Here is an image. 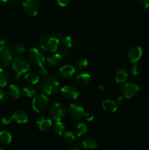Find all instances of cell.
Instances as JSON below:
<instances>
[{"instance_id":"6da1fadb","label":"cell","mask_w":149,"mask_h":150,"mask_svg":"<svg viewBox=\"0 0 149 150\" xmlns=\"http://www.w3.org/2000/svg\"><path fill=\"white\" fill-rule=\"evenodd\" d=\"M28 58L30 62L39 67L41 74L47 76L48 70L45 66V58L42 51L37 48H31L28 53Z\"/></svg>"},{"instance_id":"7a4b0ae2","label":"cell","mask_w":149,"mask_h":150,"mask_svg":"<svg viewBox=\"0 0 149 150\" xmlns=\"http://www.w3.org/2000/svg\"><path fill=\"white\" fill-rule=\"evenodd\" d=\"M59 88V81L53 75L46 76L40 83V89L45 95H52L56 93Z\"/></svg>"},{"instance_id":"3957f363","label":"cell","mask_w":149,"mask_h":150,"mask_svg":"<svg viewBox=\"0 0 149 150\" xmlns=\"http://www.w3.org/2000/svg\"><path fill=\"white\" fill-rule=\"evenodd\" d=\"M39 44L42 50L48 52H56L60 45V40L57 37L51 35H43L39 40Z\"/></svg>"},{"instance_id":"277c9868","label":"cell","mask_w":149,"mask_h":150,"mask_svg":"<svg viewBox=\"0 0 149 150\" xmlns=\"http://www.w3.org/2000/svg\"><path fill=\"white\" fill-rule=\"evenodd\" d=\"M12 67L16 73V77H19L20 75L26 73L30 69V63L23 57H17L13 59Z\"/></svg>"},{"instance_id":"5b68a950","label":"cell","mask_w":149,"mask_h":150,"mask_svg":"<svg viewBox=\"0 0 149 150\" xmlns=\"http://www.w3.org/2000/svg\"><path fill=\"white\" fill-rule=\"evenodd\" d=\"M49 104V99L45 94H38L32 99V109L37 113H41L45 111Z\"/></svg>"},{"instance_id":"8992f818","label":"cell","mask_w":149,"mask_h":150,"mask_svg":"<svg viewBox=\"0 0 149 150\" xmlns=\"http://www.w3.org/2000/svg\"><path fill=\"white\" fill-rule=\"evenodd\" d=\"M67 110L65 107L59 103H55L51 107L49 111V116L53 121H61L65 116Z\"/></svg>"},{"instance_id":"52a82bcc","label":"cell","mask_w":149,"mask_h":150,"mask_svg":"<svg viewBox=\"0 0 149 150\" xmlns=\"http://www.w3.org/2000/svg\"><path fill=\"white\" fill-rule=\"evenodd\" d=\"M121 91L124 98L129 99L134 98L140 92V87L136 83H124L121 85Z\"/></svg>"},{"instance_id":"ba28073f","label":"cell","mask_w":149,"mask_h":150,"mask_svg":"<svg viewBox=\"0 0 149 150\" xmlns=\"http://www.w3.org/2000/svg\"><path fill=\"white\" fill-rule=\"evenodd\" d=\"M67 112L70 118L74 120H80L85 117L84 108L77 104H70L67 109Z\"/></svg>"},{"instance_id":"9c48e42d","label":"cell","mask_w":149,"mask_h":150,"mask_svg":"<svg viewBox=\"0 0 149 150\" xmlns=\"http://www.w3.org/2000/svg\"><path fill=\"white\" fill-rule=\"evenodd\" d=\"M23 7L24 11L31 16H35L37 15L40 7L39 0H24L23 3Z\"/></svg>"},{"instance_id":"30bf717a","label":"cell","mask_w":149,"mask_h":150,"mask_svg":"<svg viewBox=\"0 0 149 150\" xmlns=\"http://www.w3.org/2000/svg\"><path fill=\"white\" fill-rule=\"evenodd\" d=\"M61 92L64 98L70 100H77L80 96V92L78 89L75 86H72V85H65L62 86L61 89Z\"/></svg>"},{"instance_id":"8fae6325","label":"cell","mask_w":149,"mask_h":150,"mask_svg":"<svg viewBox=\"0 0 149 150\" xmlns=\"http://www.w3.org/2000/svg\"><path fill=\"white\" fill-rule=\"evenodd\" d=\"M13 60V53L10 48L0 46V67H7Z\"/></svg>"},{"instance_id":"7c38bea8","label":"cell","mask_w":149,"mask_h":150,"mask_svg":"<svg viewBox=\"0 0 149 150\" xmlns=\"http://www.w3.org/2000/svg\"><path fill=\"white\" fill-rule=\"evenodd\" d=\"M143 55V49L140 45L131 47L127 52V57L131 63H137L141 59Z\"/></svg>"},{"instance_id":"4fadbf2b","label":"cell","mask_w":149,"mask_h":150,"mask_svg":"<svg viewBox=\"0 0 149 150\" xmlns=\"http://www.w3.org/2000/svg\"><path fill=\"white\" fill-rule=\"evenodd\" d=\"M75 73V67L71 64H64L58 70V74L64 79H71Z\"/></svg>"},{"instance_id":"5bb4252c","label":"cell","mask_w":149,"mask_h":150,"mask_svg":"<svg viewBox=\"0 0 149 150\" xmlns=\"http://www.w3.org/2000/svg\"><path fill=\"white\" fill-rule=\"evenodd\" d=\"M118 105L116 101L112 100H105L102 102V109L110 114L115 113L118 109Z\"/></svg>"},{"instance_id":"9a60e30c","label":"cell","mask_w":149,"mask_h":150,"mask_svg":"<svg viewBox=\"0 0 149 150\" xmlns=\"http://www.w3.org/2000/svg\"><path fill=\"white\" fill-rule=\"evenodd\" d=\"M12 119L15 120L18 124H25L28 122L29 118H28L27 114L20 110H16L12 114Z\"/></svg>"},{"instance_id":"2e32d148","label":"cell","mask_w":149,"mask_h":150,"mask_svg":"<svg viewBox=\"0 0 149 150\" xmlns=\"http://www.w3.org/2000/svg\"><path fill=\"white\" fill-rule=\"evenodd\" d=\"M37 127L39 130L45 131L51 128L52 126V120L51 119L45 118V117H41L37 120Z\"/></svg>"},{"instance_id":"e0dca14e","label":"cell","mask_w":149,"mask_h":150,"mask_svg":"<svg viewBox=\"0 0 149 150\" xmlns=\"http://www.w3.org/2000/svg\"><path fill=\"white\" fill-rule=\"evenodd\" d=\"M61 60H62V57L61 54L54 53L47 58L46 63L49 67H56L61 62Z\"/></svg>"},{"instance_id":"ac0fdd59","label":"cell","mask_w":149,"mask_h":150,"mask_svg":"<svg viewBox=\"0 0 149 150\" xmlns=\"http://www.w3.org/2000/svg\"><path fill=\"white\" fill-rule=\"evenodd\" d=\"M60 44L63 48L65 50H70L75 45V41L74 39L71 36H67L64 35L61 40H60Z\"/></svg>"},{"instance_id":"d6986e66","label":"cell","mask_w":149,"mask_h":150,"mask_svg":"<svg viewBox=\"0 0 149 150\" xmlns=\"http://www.w3.org/2000/svg\"><path fill=\"white\" fill-rule=\"evenodd\" d=\"M128 79V73L127 70L124 68L119 69L118 71L115 73V80L117 83L119 84H124L126 81Z\"/></svg>"},{"instance_id":"ffe728a7","label":"cell","mask_w":149,"mask_h":150,"mask_svg":"<svg viewBox=\"0 0 149 150\" xmlns=\"http://www.w3.org/2000/svg\"><path fill=\"white\" fill-rule=\"evenodd\" d=\"M91 76L89 73H80L76 78V81H77V84L80 86H86L90 83L91 81Z\"/></svg>"},{"instance_id":"44dd1931","label":"cell","mask_w":149,"mask_h":150,"mask_svg":"<svg viewBox=\"0 0 149 150\" xmlns=\"http://www.w3.org/2000/svg\"><path fill=\"white\" fill-rule=\"evenodd\" d=\"M83 148L86 149H94L97 147V142L92 137H87L82 142Z\"/></svg>"},{"instance_id":"7402d4cb","label":"cell","mask_w":149,"mask_h":150,"mask_svg":"<svg viewBox=\"0 0 149 150\" xmlns=\"http://www.w3.org/2000/svg\"><path fill=\"white\" fill-rule=\"evenodd\" d=\"M87 125L84 122H78L74 125V133L77 137L83 136L87 132Z\"/></svg>"},{"instance_id":"603a6c76","label":"cell","mask_w":149,"mask_h":150,"mask_svg":"<svg viewBox=\"0 0 149 150\" xmlns=\"http://www.w3.org/2000/svg\"><path fill=\"white\" fill-rule=\"evenodd\" d=\"M10 81L8 72L3 68H0V86L4 87L9 83Z\"/></svg>"},{"instance_id":"cb8c5ba5","label":"cell","mask_w":149,"mask_h":150,"mask_svg":"<svg viewBox=\"0 0 149 150\" xmlns=\"http://www.w3.org/2000/svg\"><path fill=\"white\" fill-rule=\"evenodd\" d=\"M24 79L29 84L35 85L39 83V76L35 73H27L25 74Z\"/></svg>"},{"instance_id":"d4e9b609","label":"cell","mask_w":149,"mask_h":150,"mask_svg":"<svg viewBox=\"0 0 149 150\" xmlns=\"http://www.w3.org/2000/svg\"><path fill=\"white\" fill-rule=\"evenodd\" d=\"M7 93L13 99H18L20 97V90L18 86L15 84H11L7 89Z\"/></svg>"},{"instance_id":"484cf974","label":"cell","mask_w":149,"mask_h":150,"mask_svg":"<svg viewBox=\"0 0 149 150\" xmlns=\"http://www.w3.org/2000/svg\"><path fill=\"white\" fill-rule=\"evenodd\" d=\"M12 135L7 131H1L0 132V144L4 145H7L11 143Z\"/></svg>"},{"instance_id":"4316f807","label":"cell","mask_w":149,"mask_h":150,"mask_svg":"<svg viewBox=\"0 0 149 150\" xmlns=\"http://www.w3.org/2000/svg\"><path fill=\"white\" fill-rule=\"evenodd\" d=\"M64 142L67 144H72L75 142V135L71 131H65L63 134Z\"/></svg>"},{"instance_id":"83f0119b","label":"cell","mask_w":149,"mask_h":150,"mask_svg":"<svg viewBox=\"0 0 149 150\" xmlns=\"http://www.w3.org/2000/svg\"><path fill=\"white\" fill-rule=\"evenodd\" d=\"M53 129L56 134H58V136H63L65 132V125L61 121L56 122Z\"/></svg>"},{"instance_id":"f1b7e54d","label":"cell","mask_w":149,"mask_h":150,"mask_svg":"<svg viewBox=\"0 0 149 150\" xmlns=\"http://www.w3.org/2000/svg\"><path fill=\"white\" fill-rule=\"evenodd\" d=\"M23 93L27 98H32L36 94V89L32 86H26L23 89Z\"/></svg>"},{"instance_id":"f546056e","label":"cell","mask_w":149,"mask_h":150,"mask_svg":"<svg viewBox=\"0 0 149 150\" xmlns=\"http://www.w3.org/2000/svg\"><path fill=\"white\" fill-rule=\"evenodd\" d=\"M88 60L86 59H80L77 61H76L75 64H74V67L75 69H78V70H83V69L86 68L88 66Z\"/></svg>"},{"instance_id":"4dcf8cb0","label":"cell","mask_w":149,"mask_h":150,"mask_svg":"<svg viewBox=\"0 0 149 150\" xmlns=\"http://www.w3.org/2000/svg\"><path fill=\"white\" fill-rule=\"evenodd\" d=\"M14 51L16 54H22L25 52V48L22 44L16 43L14 46Z\"/></svg>"},{"instance_id":"1f68e13d","label":"cell","mask_w":149,"mask_h":150,"mask_svg":"<svg viewBox=\"0 0 149 150\" xmlns=\"http://www.w3.org/2000/svg\"><path fill=\"white\" fill-rule=\"evenodd\" d=\"M130 72L133 76H137L139 73V67L137 63H132L130 67Z\"/></svg>"},{"instance_id":"d6a6232c","label":"cell","mask_w":149,"mask_h":150,"mask_svg":"<svg viewBox=\"0 0 149 150\" xmlns=\"http://www.w3.org/2000/svg\"><path fill=\"white\" fill-rule=\"evenodd\" d=\"M56 2L60 7H66L70 2V0H56Z\"/></svg>"},{"instance_id":"836d02e7","label":"cell","mask_w":149,"mask_h":150,"mask_svg":"<svg viewBox=\"0 0 149 150\" xmlns=\"http://www.w3.org/2000/svg\"><path fill=\"white\" fill-rule=\"evenodd\" d=\"M7 99V95L2 89L0 88V103H3Z\"/></svg>"},{"instance_id":"e575fe53","label":"cell","mask_w":149,"mask_h":150,"mask_svg":"<svg viewBox=\"0 0 149 150\" xmlns=\"http://www.w3.org/2000/svg\"><path fill=\"white\" fill-rule=\"evenodd\" d=\"M140 4L143 9H148L149 7V0H140Z\"/></svg>"},{"instance_id":"d590c367","label":"cell","mask_w":149,"mask_h":150,"mask_svg":"<svg viewBox=\"0 0 149 150\" xmlns=\"http://www.w3.org/2000/svg\"><path fill=\"white\" fill-rule=\"evenodd\" d=\"M12 120H13L12 117H3L2 120H1V122H2V124H4V125H9L11 123Z\"/></svg>"},{"instance_id":"8d00e7d4","label":"cell","mask_w":149,"mask_h":150,"mask_svg":"<svg viewBox=\"0 0 149 150\" xmlns=\"http://www.w3.org/2000/svg\"><path fill=\"white\" fill-rule=\"evenodd\" d=\"M85 117H86V120L88 122H91L93 120V118H94V115L92 113L88 112L86 113V114H85Z\"/></svg>"},{"instance_id":"74e56055","label":"cell","mask_w":149,"mask_h":150,"mask_svg":"<svg viewBox=\"0 0 149 150\" xmlns=\"http://www.w3.org/2000/svg\"><path fill=\"white\" fill-rule=\"evenodd\" d=\"M7 40L6 38H1V39H0V46L1 47H4L6 45H7Z\"/></svg>"},{"instance_id":"f35d334b","label":"cell","mask_w":149,"mask_h":150,"mask_svg":"<svg viewBox=\"0 0 149 150\" xmlns=\"http://www.w3.org/2000/svg\"><path fill=\"white\" fill-rule=\"evenodd\" d=\"M124 102V97H119V98L116 100V103H118V105H121V104H122Z\"/></svg>"},{"instance_id":"ab89813d","label":"cell","mask_w":149,"mask_h":150,"mask_svg":"<svg viewBox=\"0 0 149 150\" xmlns=\"http://www.w3.org/2000/svg\"><path fill=\"white\" fill-rule=\"evenodd\" d=\"M99 89H100L101 90H102V89H105V85H104V84H101L100 86H99Z\"/></svg>"},{"instance_id":"60d3db41","label":"cell","mask_w":149,"mask_h":150,"mask_svg":"<svg viewBox=\"0 0 149 150\" xmlns=\"http://www.w3.org/2000/svg\"><path fill=\"white\" fill-rule=\"evenodd\" d=\"M69 150H80L78 148H76V147H72V148H70Z\"/></svg>"},{"instance_id":"b9f144b4","label":"cell","mask_w":149,"mask_h":150,"mask_svg":"<svg viewBox=\"0 0 149 150\" xmlns=\"http://www.w3.org/2000/svg\"><path fill=\"white\" fill-rule=\"evenodd\" d=\"M0 1H1V2H4V3H5V2H7V1H8V0H0Z\"/></svg>"},{"instance_id":"7bdbcfd3","label":"cell","mask_w":149,"mask_h":150,"mask_svg":"<svg viewBox=\"0 0 149 150\" xmlns=\"http://www.w3.org/2000/svg\"><path fill=\"white\" fill-rule=\"evenodd\" d=\"M0 150H4V149H0Z\"/></svg>"}]
</instances>
